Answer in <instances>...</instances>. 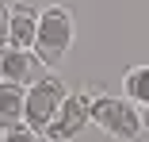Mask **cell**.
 <instances>
[{
    "mask_svg": "<svg viewBox=\"0 0 149 142\" xmlns=\"http://www.w3.org/2000/svg\"><path fill=\"white\" fill-rule=\"evenodd\" d=\"M73 39H77V23H73V12L65 4H50L46 12H38V35H35L31 50L46 62V69H54L69 54Z\"/></svg>",
    "mask_w": 149,
    "mask_h": 142,
    "instance_id": "obj_1",
    "label": "cell"
},
{
    "mask_svg": "<svg viewBox=\"0 0 149 142\" xmlns=\"http://www.w3.org/2000/svg\"><path fill=\"white\" fill-rule=\"evenodd\" d=\"M92 123H96L100 131H107L111 138H118V142H134V138L145 131L138 104L126 100V96H111V92L92 96Z\"/></svg>",
    "mask_w": 149,
    "mask_h": 142,
    "instance_id": "obj_2",
    "label": "cell"
},
{
    "mask_svg": "<svg viewBox=\"0 0 149 142\" xmlns=\"http://www.w3.org/2000/svg\"><path fill=\"white\" fill-rule=\"evenodd\" d=\"M69 96V84L57 77V73H42L35 84H27V100H23V123L35 127L42 134V127L54 119V111L61 108V100Z\"/></svg>",
    "mask_w": 149,
    "mask_h": 142,
    "instance_id": "obj_3",
    "label": "cell"
},
{
    "mask_svg": "<svg viewBox=\"0 0 149 142\" xmlns=\"http://www.w3.org/2000/svg\"><path fill=\"white\" fill-rule=\"evenodd\" d=\"M88 123H92V92L88 89H77L61 100V108L54 111V119L42 127V138L46 142H73Z\"/></svg>",
    "mask_w": 149,
    "mask_h": 142,
    "instance_id": "obj_4",
    "label": "cell"
},
{
    "mask_svg": "<svg viewBox=\"0 0 149 142\" xmlns=\"http://www.w3.org/2000/svg\"><path fill=\"white\" fill-rule=\"evenodd\" d=\"M46 73V62L31 46H0V81H15V84H35L38 77Z\"/></svg>",
    "mask_w": 149,
    "mask_h": 142,
    "instance_id": "obj_5",
    "label": "cell"
},
{
    "mask_svg": "<svg viewBox=\"0 0 149 142\" xmlns=\"http://www.w3.org/2000/svg\"><path fill=\"white\" fill-rule=\"evenodd\" d=\"M38 35V12L27 4H12V23H8V42L12 46H35Z\"/></svg>",
    "mask_w": 149,
    "mask_h": 142,
    "instance_id": "obj_6",
    "label": "cell"
},
{
    "mask_svg": "<svg viewBox=\"0 0 149 142\" xmlns=\"http://www.w3.org/2000/svg\"><path fill=\"white\" fill-rule=\"evenodd\" d=\"M23 100H27V89H23V84L0 81V131L23 123Z\"/></svg>",
    "mask_w": 149,
    "mask_h": 142,
    "instance_id": "obj_7",
    "label": "cell"
},
{
    "mask_svg": "<svg viewBox=\"0 0 149 142\" xmlns=\"http://www.w3.org/2000/svg\"><path fill=\"white\" fill-rule=\"evenodd\" d=\"M123 96L138 108H149V65H134L123 73Z\"/></svg>",
    "mask_w": 149,
    "mask_h": 142,
    "instance_id": "obj_8",
    "label": "cell"
},
{
    "mask_svg": "<svg viewBox=\"0 0 149 142\" xmlns=\"http://www.w3.org/2000/svg\"><path fill=\"white\" fill-rule=\"evenodd\" d=\"M0 134H4V142H38V138H42L35 127H27V123H15V127L0 131Z\"/></svg>",
    "mask_w": 149,
    "mask_h": 142,
    "instance_id": "obj_9",
    "label": "cell"
},
{
    "mask_svg": "<svg viewBox=\"0 0 149 142\" xmlns=\"http://www.w3.org/2000/svg\"><path fill=\"white\" fill-rule=\"evenodd\" d=\"M8 23H12V8L0 4V46H8Z\"/></svg>",
    "mask_w": 149,
    "mask_h": 142,
    "instance_id": "obj_10",
    "label": "cell"
},
{
    "mask_svg": "<svg viewBox=\"0 0 149 142\" xmlns=\"http://www.w3.org/2000/svg\"><path fill=\"white\" fill-rule=\"evenodd\" d=\"M141 127H145V134H149V108H141Z\"/></svg>",
    "mask_w": 149,
    "mask_h": 142,
    "instance_id": "obj_11",
    "label": "cell"
}]
</instances>
